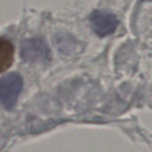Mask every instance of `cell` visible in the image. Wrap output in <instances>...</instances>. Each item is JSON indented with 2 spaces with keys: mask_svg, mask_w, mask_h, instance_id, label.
Instances as JSON below:
<instances>
[{
  "mask_svg": "<svg viewBox=\"0 0 152 152\" xmlns=\"http://www.w3.org/2000/svg\"><path fill=\"white\" fill-rule=\"evenodd\" d=\"M23 89V79L17 72H10L0 79V102L6 110L16 106Z\"/></svg>",
  "mask_w": 152,
  "mask_h": 152,
  "instance_id": "cell-1",
  "label": "cell"
},
{
  "mask_svg": "<svg viewBox=\"0 0 152 152\" xmlns=\"http://www.w3.org/2000/svg\"><path fill=\"white\" fill-rule=\"evenodd\" d=\"M21 56L27 62L45 63L51 59V51L46 42L42 38H27L21 47Z\"/></svg>",
  "mask_w": 152,
  "mask_h": 152,
  "instance_id": "cell-2",
  "label": "cell"
},
{
  "mask_svg": "<svg viewBox=\"0 0 152 152\" xmlns=\"http://www.w3.org/2000/svg\"><path fill=\"white\" fill-rule=\"evenodd\" d=\"M92 30L100 37L114 33L119 25V20L113 12L107 10H94L90 15Z\"/></svg>",
  "mask_w": 152,
  "mask_h": 152,
  "instance_id": "cell-3",
  "label": "cell"
},
{
  "mask_svg": "<svg viewBox=\"0 0 152 152\" xmlns=\"http://www.w3.org/2000/svg\"><path fill=\"white\" fill-rule=\"evenodd\" d=\"M15 59L14 45L7 39H0V74L6 72L12 66Z\"/></svg>",
  "mask_w": 152,
  "mask_h": 152,
  "instance_id": "cell-4",
  "label": "cell"
}]
</instances>
